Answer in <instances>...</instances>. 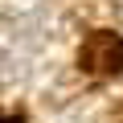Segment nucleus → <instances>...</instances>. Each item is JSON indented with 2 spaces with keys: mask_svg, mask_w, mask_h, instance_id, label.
<instances>
[{
  "mask_svg": "<svg viewBox=\"0 0 123 123\" xmlns=\"http://www.w3.org/2000/svg\"><path fill=\"white\" fill-rule=\"evenodd\" d=\"M78 66L86 74H98V78L119 74L123 70V37L119 33H107V29L90 33L82 41V49H78Z\"/></svg>",
  "mask_w": 123,
  "mask_h": 123,
  "instance_id": "f257e3e1",
  "label": "nucleus"
}]
</instances>
